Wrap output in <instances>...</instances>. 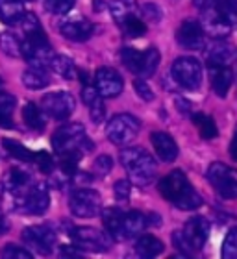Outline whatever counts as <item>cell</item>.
<instances>
[{"label":"cell","mask_w":237,"mask_h":259,"mask_svg":"<svg viewBox=\"0 0 237 259\" xmlns=\"http://www.w3.org/2000/svg\"><path fill=\"white\" fill-rule=\"evenodd\" d=\"M157 189H160V194L163 198L183 211L199 209L202 205V196L193 189V185L189 184L187 176L182 170L169 172L165 178L160 180Z\"/></svg>","instance_id":"cell-1"},{"label":"cell","mask_w":237,"mask_h":259,"mask_svg":"<svg viewBox=\"0 0 237 259\" xmlns=\"http://www.w3.org/2000/svg\"><path fill=\"white\" fill-rule=\"evenodd\" d=\"M121 163L128 170L132 185L145 189L154 182L157 172V165L154 157L141 146H128L121 152Z\"/></svg>","instance_id":"cell-2"},{"label":"cell","mask_w":237,"mask_h":259,"mask_svg":"<svg viewBox=\"0 0 237 259\" xmlns=\"http://www.w3.org/2000/svg\"><path fill=\"white\" fill-rule=\"evenodd\" d=\"M49 205L50 194L45 184H32L22 194L11 196V207L24 215H43Z\"/></svg>","instance_id":"cell-3"},{"label":"cell","mask_w":237,"mask_h":259,"mask_svg":"<svg viewBox=\"0 0 237 259\" xmlns=\"http://www.w3.org/2000/svg\"><path fill=\"white\" fill-rule=\"evenodd\" d=\"M52 148L58 154L67 150H74V148H80L84 152L91 150L93 143L91 139L86 137V128L80 122H70V124L59 126L54 132V135H52Z\"/></svg>","instance_id":"cell-4"},{"label":"cell","mask_w":237,"mask_h":259,"mask_svg":"<svg viewBox=\"0 0 237 259\" xmlns=\"http://www.w3.org/2000/svg\"><path fill=\"white\" fill-rule=\"evenodd\" d=\"M21 56L30 63V67H37V69L49 67L54 58V50L47 39V33L41 32L24 39L21 45Z\"/></svg>","instance_id":"cell-5"},{"label":"cell","mask_w":237,"mask_h":259,"mask_svg":"<svg viewBox=\"0 0 237 259\" xmlns=\"http://www.w3.org/2000/svg\"><path fill=\"white\" fill-rule=\"evenodd\" d=\"M139 120L130 113H118L108 122V139L117 146H128L139 134Z\"/></svg>","instance_id":"cell-6"},{"label":"cell","mask_w":237,"mask_h":259,"mask_svg":"<svg viewBox=\"0 0 237 259\" xmlns=\"http://www.w3.org/2000/svg\"><path fill=\"white\" fill-rule=\"evenodd\" d=\"M171 74L180 87L187 89V91H194L202 83V65L191 56H183V58L173 61Z\"/></svg>","instance_id":"cell-7"},{"label":"cell","mask_w":237,"mask_h":259,"mask_svg":"<svg viewBox=\"0 0 237 259\" xmlns=\"http://www.w3.org/2000/svg\"><path fill=\"white\" fill-rule=\"evenodd\" d=\"M206 176L222 198H237V172L232 167L215 161L210 165Z\"/></svg>","instance_id":"cell-8"},{"label":"cell","mask_w":237,"mask_h":259,"mask_svg":"<svg viewBox=\"0 0 237 259\" xmlns=\"http://www.w3.org/2000/svg\"><path fill=\"white\" fill-rule=\"evenodd\" d=\"M100 194L93 189H76L70 194L69 209L78 219H93L100 213Z\"/></svg>","instance_id":"cell-9"},{"label":"cell","mask_w":237,"mask_h":259,"mask_svg":"<svg viewBox=\"0 0 237 259\" xmlns=\"http://www.w3.org/2000/svg\"><path fill=\"white\" fill-rule=\"evenodd\" d=\"M76 108L74 97L67 91H54L45 95L41 100V109L54 120L69 119Z\"/></svg>","instance_id":"cell-10"},{"label":"cell","mask_w":237,"mask_h":259,"mask_svg":"<svg viewBox=\"0 0 237 259\" xmlns=\"http://www.w3.org/2000/svg\"><path fill=\"white\" fill-rule=\"evenodd\" d=\"M21 239L22 243L30 246L32 250H35L37 254L49 255L54 250L56 232L52 228L45 226V224H41V226H28L22 230Z\"/></svg>","instance_id":"cell-11"},{"label":"cell","mask_w":237,"mask_h":259,"mask_svg":"<svg viewBox=\"0 0 237 259\" xmlns=\"http://www.w3.org/2000/svg\"><path fill=\"white\" fill-rule=\"evenodd\" d=\"M109 235L95 230V228H72L70 239L76 248L87 250V252H106L109 248Z\"/></svg>","instance_id":"cell-12"},{"label":"cell","mask_w":237,"mask_h":259,"mask_svg":"<svg viewBox=\"0 0 237 259\" xmlns=\"http://www.w3.org/2000/svg\"><path fill=\"white\" fill-rule=\"evenodd\" d=\"M202 28L206 35H210L211 39H226L232 33L233 24H230L219 11V8L213 4L202 10Z\"/></svg>","instance_id":"cell-13"},{"label":"cell","mask_w":237,"mask_h":259,"mask_svg":"<svg viewBox=\"0 0 237 259\" xmlns=\"http://www.w3.org/2000/svg\"><path fill=\"white\" fill-rule=\"evenodd\" d=\"M176 41L180 47L187 50H200L206 47V32L202 24L196 21H183L176 30Z\"/></svg>","instance_id":"cell-14"},{"label":"cell","mask_w":237,"mask_h":259,"mask_svg":"<svg viewBox=\"0 0 237 259\" xmlns=\"http://www.w3.org/2000/svg\"><path fill=\"white\" fill-rule=\"evenodd\" d=\"M95 87L104 98H113L118 97L124 89L123 76L111 67H100L95 72Z\"/></svg>","instance_id":"cell-15"},{"label":"cell","mask_w":237,"mask_h":259,"mask_svg":"<svg viewBox=\"0 0 237 259\" xmlns=\"http://www.w3.org/2000/svg\"><path fill=\"white\" fill-rule=\"evenodd\" d=\"M59 33L63 35L65 39L69 41H76V43H82V41H87L91 37L95 28L87 19L84 17H70V19H65V21L59 22Z\"/></svg>","instance_id":"cell-16"},{"label":"cell","mask_w":237,"mask_h":259,"mask_svg":"<svg viewBox=\"0 0 237 259\" xmlns=\"http://www.w3.org/2000/svg\"><path fill=\"white\" fill-rule=\"evenodd\" d=\"M182 232L187 239V243L191 244V248L200 250L204 248V244L208 243V237H210V222L206 221L204 217H193L185 222Z\"/></svg>","instance_id":"cell-17"},{"label":"cell","mask_w":237,"mask_h":259,"mask_svg":"<svg viewBox=\"0 0 237 259\" xmlns=\"http://www.w3.org/2000/svg\"><path fill=\"white\" fill-rule=\"evenodd\" d=\"M30 185H32V176L21 168H10L2 178V189H4L6 196H10V198L22 194Z\"/></svg>","instance_id":"cell-18"},{"label":"cell","mask_w":237,"mask_h":259,"mask_svg":"<svg viewBox=\"0 0 237 259\" xmlns=\"http://www.w3.org/2000/svg\"><path fill=\"white\" fill-rule=\"evenodd\" d=\"M208 69H210L213 91H215L217 97L224 98L230 91V87H232L233 70L230 69V65H208Z\"/></svg>","instance_id":"cell-19"},{"label":"cell","mask_w":237,"mask_h":259,"mask_svg":"<svg viewBox=\"0 0 237 259\" xmlns=\"http://www.w3.org/2000/svg\"><path fill=\"white\" fill-rule=\"evenodd\" d=\"M150 141H152V146H154L157 157H160L163 163H173L178 157V146L169 134H165V132H154V134L150 135Z\"/></svg>","instance_id":"cell-20"},{"label":"cell","mask_w":237,"mask_h":259,"mask_svg":"<svg viewBox=\"0 0 237 259\" xmlns=\"http://www.w3.org/2000/svg\"><path fill=\"white\" fill-rule=\"evenodd\" d=\"M82 100L89 109V115H91L93 122H102L104 117H106V108H104V100L102 95L97 91V87L93 85H84L82 89Z\"/></svg>","instance_id":"cell-21"},{"label":"cell","mask_w":237,"mask_h":259,"mask_svg":"<svg viewBox=\"0 0 237 259\" xmlns=\"http://www.w3.org/2000/svg\"><path fill=\"white\" fill-rule=\"evenodd\" d=\"M233 58H235L233 47L222 43V39H213V43L206 47L208 65H230Z\"/></svg>","instance_id":"cell-22"},{"label":"cell","mask_w":237,"mask_h":259,"mask_svg":"<svg viewBox=\"0 0 237 259\" xmlns=\"http://www.w3.org/2000/svg\"><path fill=\"white\" fill-rule=\"evenodd\" d=\"M102 224L109 237L115 241H124V213L115 207H106L102 211Z\"/></svg>","instance_id":"cell-23"},{"label":"cell","mask_w":237,"mask_h":259,"mask_svg":"<svg viewBox=\"0 0 237 259\" xmlns=\"http://www.w3.org/2000/svg\"><path fill=\"white\" fill-rule=\"evenodd\" d=\"M24 13L22 0H0V21L6 24H17Z\"/></svg>","instance_id":"cell-24"},{"label":"cell","mask_w":237,"mask_h":259,"mask_svg":"<svg viewBox=\"0 0 237 259\" xmlns=\"http://www.w3.org/2000/svg\"><path fill=\"white\" fill-rule=\"evenodd\" d=\"M146 226H148L146 224V215H143L141 211L124 213V235H126V239L137 237Z\"/></svg>","instance_id":"cell-25"},{"label":"cell","mask_w":237,"mask_h":259,"mask_svg":"<svg viewBox=\"0 0 237 259\" xmlns=\"http://www.w3.org/2000/svg\"><path fill=\"white\" fill-rule=\"evenodd\" d=\"M22 85L32 89V91H39V89H45V87L50 83V78L47 76L45 69H37V67H32L22 72L21 76Z\"/></svg>","instance_id":"cell-26"},{"label":"cell","mask_w":237,"mask_h":259,"mask_svg":"<svg viewBox=\"0 0 237 259\" xmlns=\"http://www.w3.org/2000/svg\"><path fill=\"white\" fill-rule=\"evenodd\" d=\"M163 243L154 235H141L137 244H135V252L141 257H156L163 252Z\"/></svg>","instance_id":"cell-27"},{"label":"cell","mask_w":237,"mask_h":259,"mask_svg":"<svg viewBox=\"0 0 237 259\" xmlns=\"http://www.w3.org/2000/svg\"><path fill=\"white\" fill-rule=\"evenodd\" d=\"M22 120H24V124L30 130H33V132H43L45 130L43 109H39L37 106L32 102L26 104V106L22 108Z\"/></svg>","instance_id":"cell-28"},{"label":"cell","mask_w":237,"mask_h":259,"mask_svg":"<svg viewBox=\"0 0 237 259\" xmlns=\"http://www.w3.org/2000/svg\"><path fill=\"white\" fill-rule=\"evenodd\" d=\"M49 69H52L58 76H61V78H65V80H72L76 76V65L74 61L70 60V58H67V56H56L52 58V61H50Z\"/></svg>","instance_id":"cell-29"},{"label":"cell","mask_w":237,"mask_h":259,"mask_svg":"<svg viewBox=\"0 0 237 259\" xmlns=\"http://www.w3.org/2000/svg\"><path fill=\"white\" fill-rule=\"evenodd\" d=\"M191 120H193V124L199 128L200 135L204 137V139H215L217 137V124L215 120L211 119L210 115H204V113H193L191 115Z\"/></svg>","instance_id":"cell-30"},{"label":"cell","mask_w":237,"mask_h":259,"mask_svg":"<svg viewBox=\"0 0 237 259\" xmlns=\"http://www.w3.org/2000/svg\"><path fill=\"white\" fill-rule=\"evenodd\" d=\"M118 26H121V30L124 32V35H128V37H134V39L141 37V35H145V33H146V24L141 21L139 17L135 15V13L128 15L123 22H118Z\"/></svg>","instance_id":"cell-31"},{"label":"cell","mask_w":237,"mask_h":259,"mask_svg":"<svg viewBox=\"0 0 237 259\" xmlns=\"http://www.w3.org/2000/svg\"><path fill=\"white\" fill-rule=\"evenodd\" d=\"M2 146L6 148L8 152V156L15 157L19 161H24V163H32L33 161V152H30L26 146H22L21 143H17L15 139H2Z\"/></svg>","instance_id":"cell-32"},{"label":"cell","mask_w":237,"mask_h":259,"mask_svg":"<svg viewBox=\"0 0 237 259\" xmlns=\"http://www.w3.org/2000/svg\"><path fill=\"white\" fill-rule=\"evenodd\" d=\"M157 65H160V52L157 49H148L143 52V58H141V67H139V76L143 78H148L156 72Z\"/></svg>","instance_id":"cell-33"},{"label":"cell","mask_w":237,"mask_h":259,"mask_svg":"<svg viewBox=\"0 0 237 259\" xmlns=\"http://www.w3.org/2000/svg\"><path fill=\"white\" fill-rule=\"evenodd\" d=\"M109 11H111L115 22L118 24L128 15L135 13V0H111L109 2Z\"/></svg>","instance_id":"cell-34"},{"label":"cell","mask_w":237,"mask_h":259,"mask_svg":"<svg viewBox=\"0 0 237 259\" xmlns=\"http://www.w3.org/2000/svg\"><path fill=\"white\" fill-rule=\"evenodd\" d=\"M141 58H143V52L137 49H123L121 50V61L130 72L134 74H139V67H141Z\"/></svg>","instance_id":"cell-35"},{"label":"cell","mask_w":237,"mask_h":259,"mask_svg":"<svg viewBox=\"0 0 237 259\" xmlns=\"http://www.w3.org/2000/svg\"><path fill=\"white\" fill-rule=\"evenodd\" d=\"M21 41L10 32H4L0 33V49L4 52L6 56H10V58H19L21 56Z\"/></svg>","instance_id":"cell-36"},{"label":"cell","mask_w":237,"mask_h":259,"mask_svg":"<svg viewBox=\"0 0 237 259\" xmlns=\"http://www.w3.org/2000/svg\"><path fill=\"white\" fill-rule=\"evenodd\" d=\"M19 24H21L22 32H24V35H26V37H32V35H37V33L43 32L41 22H39V19L33 15V13H24V15H22V19L19 21Z\"/></svg>","instance_id":"cell-37"},{"label":"cell","mask_w":237,"mask_h":259,"mask_svg":"<svg viewBox=\"0 0 237 259\" xmlns=\"http://www.w3.org/2000/svg\"><path fill=\"white\" fill-rule=\"evenodd\" d=\"M0 255L4 259H32V252L30 250L13 243L6 244L4 248H2V252H0Z\"/></svg>","instance_id":"cell-38"},{"label":"cell","mask_w":237,"mask_h":259,"mask_svg":"<svg viewBox=\"0 0 237 259\" xmlns=\"http://www.w3.org/2000/svg\"><path fill=\"white\" fill-rule=\"evenodd\" d=\"M215 6L230 24H237V0H217Z\"/></svg>","instance_id":"cell-39"},{"label":"cell","mask_w":237,"mask_h":259,"mask_svg":"<svg viewBox=\"0 0 237 259\" xmlns=\"http://www.w3.org/2000/svg\"><path fill=\"white\" fill-rule=\"evenodd\" d=\"M222 257L224 259H237V228L230 230L222 243Z\"/></svg>","instance_id":"cell-40"},{"label":"cell","mask_w":237,"mask_h":259,"mask_svg":"<svg viewBox=\"0 0 237 259\" xmlns=\"http://www.w3.org/2000/svg\"><path fill=\"white\" fill-rule=\"evenodd\" d=\"M76 0H45V8L50 11V13H56V15H65L69 13L72 8H74Z\"/></svg>","instance_id":"cell-41"},{"label":"cell","mask_w":237,"mask_h":259,"mask_svg":"<svg viewBox=\"0 0 237 259\" xmlns=\"http://www.w3.org/2000/svg\"><path fill=\"white\" fill-rule=\"evenodd\" d=\"M33 161L37 163V167L41 172L45 174H50V172H54V167H56V161H54V157L50 156L49 152H37L35 156H33Z\"/></svg>","instance_id":"cell-42"},{"label":"cell","mask_w":237,"mask_h":259,"mask_svg":"<svg viewBox=\"0 0 237 259\" xmlns=\"http://www.w3.org/2000/svg\"><path fill=\"white\" fill-rule=\"evenodd\" d=\"M130 193H132V182L128 180H117L113 185V194L118 202H128Z\"/></svg>","instance_id":"cell-43"},{"label":"cell","mask_w":237,"mask_h":259,"mask_svg":"<svg viewBox=\"0 0 237 259\" xmlns=\"http://www.w3.org/2000/svg\"><path fill=\"white\" fill-rule=\"evenodd\" d=\"M141 13L145 17L148 22H160L162 21V10H160V6L154 4V2H146V4L141 6Z\"/></svg>","instance_id":"cell-44"},{"label":"cell","mask_w":237,"mask_h":259,"mask_svg":"<svg viewBox=\"0 0 237 259\" xmlns=\"http://www.w3.org/2000/svg\"><path fill=\"white\" fill-rule=\"evenodd\" d=\"M111 167H113V161H111V157L106 156V154H104V156H98L97 159H95V163H93V170H95L97 176H106V174H109Z\"/></svg>","instance_id":"cell-45"},{"label":"cell","mask_w":237,"mask_h":259,"mask_svg":"<svg viewBox=\"0 0 237 259\" xmlns=\"http://www.w3.org/2000/svg\"><path fill=\"white\" fill-rule=\"evenodd\" d=\"M134 89H135V93L141 97V100H145V102H152V100H154V91L150 89L148 81L137 78V80L134 81Z\"/></svg>","instance_id":"cell-46"},{"label":"cell","mask_w":237,"mask_h":259,"mask_svg":"<svg viewBox=\"0 0 237 259\" xmlns=\"http://www.w3.org/2000/svg\"><path fill=\"white\" fill-rule=\"evenodd\" d=\"M173 243H174V246H176L178 252H182V254H185V255L193 254V248H191V244L187 243V239H185L183 232L173 233Z\"/></svg>","instance_id":"cell-47"},{"label":"cell","mask_w":237,"mask_h":259,"mask_svg":"<svg viewBox=\"0 0 237 259\" xmlns=\"http://www.w3.org/2000/svg\"><path fill=\"white\" fill-rule=\"evenodd\" d=\"M17 106V100L13 95L10 93H4L0 91V111H6V113H11Z\"/></svg>","instance_id":"cell-48"},{"label":"cell","mask_w":237,"mask_h":259,"mask_svg":"<svg viewBox=\"0 0 237 259\" xmlns=\"http://www.w3.org/2000/svg\"><path fill=\"white\" fill-rule=\"evenodd\" d=\"M0 128H4V130L15 128V124H13V119H11V113L0 111Z\"/></svg>","instance_id":"cell-49"},{"label":"cell","mask_w":237,"mask_h":259,"mask_svg":"<svg viewBox=\"0 0 237 259\" xmlns=\"http://www.w3.org/2000/svg\"><path fill=\"white\" fill-rule=\"evenodd\" d=\"M176 108H178V111H180L182 115H187L189 111H191V106H189V104L185 102L183 98H180V97L176 98Z\"/></svg>","instance_id":"cell-50"},{"label":"cell","mask_w":237,"mask_h":259,"mask_svg":"<svg viewBox=\"0 0 237 259\" xmlns=\"http://www.w3.org/2000/svg\"><path fill=\"white\" fill-rule=\"evenodd\" d=\"M215 2L217 0H193V4L196 6V8H200V10H206V8L213 6Z\"/></svg>","instance_id":"cell-51"},{"label":"cell","mask_w":237,"mask_h":259,"mask_svg":"<svg viewBox=\"0 0 237 259\" xmlns=\"http://www.w3.org/2000/svg\"><path fill=\"white\" fill-rule=\"evenodd\" d=\"M8 230H10V221L0 213V235H4Z\"/></svg>","instance_id":"cell-52"},{"label":"cell","mask_w":237,"mask_h":259,"mask_svg":"<svg viewBox=\"0 0 237 259\" xmlns=\"http://www.w3.org/2000/svg\"><path fill=\"white\" fill-rule=\"evenodd\" d=\"M230 154H232V157L237 161V128H235V132H233V139H232V145H230Z\"/></svg>","instance_id":"cell-53"},{"label":"cell","mask_w":237,"mask_h":259,"mask_svg":"<svg viewBox=\"0 0 237 259\" xmlns=\"http://www.w3.org/2000/svg\"><path fill=\"white\" fill-rule=\"evenodd\" d=\"M146 224H148V226H150V224H160L157 213H148V215H146Z\"/></svg>","instance_id":"cell-54"},{"label":"cell","mask_w":237,"mask_h":259,"mask_svg":"<svg viewBox=\"0 0 237 259\" xmlns=\"http://www.w3.org/2000/svg\"><path fill=\"white\" fill-rule=\"evenodd\" d=\"M104 10V4L100 0H95V11H102Z\"/></svg>","instance_id":"cell-55"},{"label":"cell","mask_w":237,"mask_h":259,"mask_svg":"<svg viewBox=\"0 0 237 259\" xmlns=\"http://www.w3.org/2000/svg\"><path fill=\"white\" fill-rule=\"evenodd\" d=\"M22 2H32V0H22Z\"/></svg>","instance_id":"cell-56"},{"label":"cell","mask_w":237,"mask_h":259,"mask_svg":"<svg viewBox=\"0 0 237 259\" xmlns=\"http://www.w3.org/2000/svg\"><path fill=\"white\" fill-rule=\"evenodd\" d=\"M0 85H2V80H0Z\"/></svg>","instance_id":"cell-57"}]
</instances>
